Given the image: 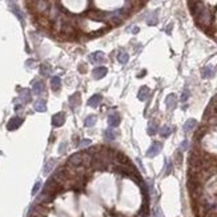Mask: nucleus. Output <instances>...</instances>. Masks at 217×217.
Segmentation results:
<instances>
[{
    "label": "nucleus",
    "mask_w": 217,
    "mask_h": 217,
    "mask_svg": "<svg viewBox=\"0 0 217 217\" xmlns=\"http://www.w3.org/2000/svg\"><path fill=\"white\" fill-rule=\"evenodd\" d=\"M19 99H20L21 104L30 103L31 100H32V91H30L28 88H24V90H21V92L19 95Z\"/></svg>",
    "instance_id": "nucleus-9"
},
{
    "label": "nucleus",
    "mask_w": 217,
    "mask_h": 217,
    "mask_svg": "<svg viewBox=\"0 0 217 217\" xmlns=\"http://www.w3.org/2000/svg\"><path fill=\"white\" fill-rule=\"evenodd\" d=\"M155 217H164L163 213H161L160 208H156V210H155Z\"/></svg>",
    "instance_id": "nucleus-33"
},
{
    "label": "nucleus",
    "mask_w": 217,
    "mask_h": 217,
    "mask_svg": "<svg viewBox=\"0 0 217 217\" xmlns=\"http://www.w3.org/2000/svg\"><path fill=\"white\" fill-rule=\"evenodd\" d=\"M51 88L53 92H59L62 90V80H60L59 76H53L51 79Z\"/></svg>",
    "instance_id": "nucleus-16"
},
{
    "label": "nucleus",
    "mask_w": 217,
    "mask_h": 217,
    "mask_svg": "<svg viewBox=\"0 0 217 217\" xmlns=\"http://www.w3.org/2000/svg\"><path fill=\"white\" fill-rule=\"evenodd\" d=\"M132 32H133V33H137V32H138V28H137V27H135V28L132 30Z\"/></svg>",
    "instance_id": "nucleus-36"
},
{
    "label": "nucleus",
    "mask_w": 217,
    "mask_h": 217,
    "mask_svg": "<svg viewBox=\"0 0 217 217\" xmlns=\"http://www.w3.org/2000/svg\"><path fill=\"white\" fill-rule=\"evenodd\" d=\"M40 188H41V181L39 180V181L35 182V185H33V188H32V194H33V196L37 194V192L40 191Z\"/></svg>",
    "instance_id": "nucleus-28"
},
{
    "label": "nucleus",
    "mask_w": 217,
    "mask_h": 217,
    "mask_svg": "<svg viewBox=\"0 0 217 217\" xmlns=\"http://www.w3.org/2000/svg\"><path fill=\"white\" fill-rule=\"evenodd\" d=\"M189 96H191V93H189V90H184L181 93V103H187Z\"/></svg>",
    "instance_id": "nucleus-29"
},
{
    "label": "nucleus",
    "mask_w": 217,
    "mask_h": 217,
    "mask_svg": "<svg viewBox=\"0 0 217 217\" xmlns=\"http://www.w3.org/2000/svg\"><path fill=\"white\" fill-rule=\"evenodd\" d=\"M161 149H163V144L159 141H155V143H152V145L147 151V156L148 157H156L161 152Z\"/></svg>",
    "instance_id": "nucleus-3"
},
{
    "label": "nucleus",
    "mask_w": 217,
    "mask_h": 217,
    "mask_svg": "<svg viewBox=\"0 0 217 217\" xmlns=\"http://www.w3.org/2000/svg\"><path fill=\"white\" fill-rule=\"evenodd\" d=\"M120 121H121V117H120V115L117 112H112L108 116V124H109V127H112V128L119 127Z\"/></svg>",
    "instance_id": "nucleus-10"
},
{
    "label": "nucleus",
    "mask_w": 217,
    "mask_h": 217,
    "mask_svg": "<svg viewBox=\"0 0 217 217\" xmlns=\"http://www.w3.org/2000/svg\"><path fill=\"white\" fill-rule=\"evenodd\" d=\"M65 147H67V143H63V144H62V147L59 148V153H64V151H65Z\"/></svg>",
    "instance_id": "nucleus-35"
},
{
    "label": "nucleus",
    "mask_w": 217,
    "mask_h": 217,
    "mask_svg": "<svg viewBox=\"0 0 217 217\" xmlns=\"http://www.w3.org/2000/svg\"><path fill=\"white\" fill-rule=\"evenodd\" d=\"M159 132H160V136H163V137H169L171 133H172V128L168 127V125H164V127L160 128Z\"/></svg>",
    "instance_id": "nucleus-23"
},
{
    "label": "nucleus",
    "mask_w": 217,
    "mask_h": 217,
    "mask_svg": "<svg viewBox=\"0 0 217 217\" xmlns=\"http://www.w3.org/2000/svg\"><path fill=\"white\" fill-rule=\"evenodd\" d=\"M107 72H108L107 67H96V68L92 69V77L93 79H96V80H100L107 75Z\"/></svg>",
    "instance_id": "nucleus-7"
},
{
    "label": "nucleus",
    "mask_w": 217,
    "mask_h": 217,
    "mask_svg": "<svg viewBox=\"0 0 217 217\" xmlns=\"http://www.w3.org/2000/svg\"><path fill=\"white\" fill-rule=\"evenodd\" d=\"M8 5H9V9L15 14L16 18H18V19L21 21V23H24V16H23V12H21V9L19 8V5L16 4L15 0H8Z\"/></svg>",
    "instance_id": "nucleus-2"
},
{
    "label": "nucleus",
    "mask_w": 217,
    "mask_h": 217,
    "mask_svg": "<svg viewBox=\"0 0 217 217\" xmlns=\"http://www.w3.org/2000/svg\"><path fill=\"white\" fill-rule=\"evenodd\" d=\"M147 23H148L149 25H156V24H157V14L153 12V14L151 15V18L147 20Z\"/></svg>",
    "instance_id": "nucleus-27"
},
{
    "label": "nucleus",
    "mask_w": 217,
    "mask_h": 217,
    "mask_svg": "<svg viewBox=\"0 0 217 217\" xmlns=\"http://www.w3.org/2000/svg\"><path fill=\"white\" fill-rule=\"evenodd\" d=\"M196 125H197V121L194 120V119H189V120H187V123L184 124V132L185 133H189V132H192L194 128H196Z\"/></svg>",
    "instance_id": "nucleus-18"
},
{
    "label": "nucleus",
    "mask_w": 217,
    "mask_h": 217,
    "mask_svg": "<svg viewBox=\"0 0 217 217\" xmlns=\"http://www.w3.org/2000/svg\"><path fill=\"white\" fill-rule=\"evenodd\" d=\"M149 93H151V90L147 87V85H143L140 90H138V93H137V99L141 100V101H145V100L149 97Z\"/></svg>",
    "instance_id": "nucleus-14"
},
{
    "label": "nucleus",
    "mask_w": 217,
    "mask_h": 217,
    "mask_svg": "<svg viewBox=\"0 0 217 217\" xmlns=\"http://www.w3.org/2000/svg\"><path fill=\"white\" fill-rule=\"evenodd\" d=\"M23 121H24L23 117L15 116V117L9 119V121L7 123V129H8V131H15V129H18V128H19L21 124H23Z\"/></svg>",
    "instance_id": "nucleus-4"
},
{
    "label": "nucleus",
    "mask_w": 217,
    "mask_h": 217,
    "mask_svg": "<svg viewBox=\"0 0 217 217\" xmlns=\"http://www.w3.org/2000/svg\"><path fill=\"white\" fill-rule=\"evenodd\" d=\"M101 100H103L101 95L96 93V95H93V96L90 100H88V105H90V107H92V108H96V107H99V105H100Z\"/></svg>",
    "instance_id": "nucleus-15"
},
{
    "label": "nucleus",
    "mask_w": 217,
    "mask_h": 217,
    "mask_svg": "<svg viewBox=\"0 0 217 217\" xmlns=\"http://www.w3.org/2000/svg\"><path fill=\"white\" fill-rule=\"evenodd\" d=\"M88 59H90V62L92 64H100V63L104 62V53L100 52V51L93 52V53L90 55V57H88Z\"/></svg>",
    "instance_id": "nucleus-12"
},
{
    "label": "nucleus",
    "mask_w": 217,
    "mask_h": 217,
    "mask_svg": "<svg viewBox=\"0 0 217 217\" xmlns=\"http://www.w3.org/2000/svg\"><path fill=\"white\" fill-rule=\"evenodd\" d=\"M64 123H65V113L64 112H59V113L52 116V125L53 127H62Z\"/></svg>",
    "instance_id": "nucleus-8"
},
{
    "label": "nucleus",
    "mask_w": 217,
    "mask_h": 217,
    "mask_svg": "<svg viewBox=\"0 0 217 217\" xmlns=\"http://www.w3.org/2000/svg\"><path fill=\"white\" fill-rule=\"evenodd\" d=\"M25 65H27V67H28V68H32V67H33V65H35V62H33V60H32V59H30V60H28V62H27V63H25Z\"/></svg>",
    "instance_id": "nucleus-34"
},
{
    "label": "nucleus",
    "mask_w": 217,
    "mask_h": 217,
    "mask_svg": "<svg viewBox=\"0 0 217 217\" xmlns=\"http://www.w3.org/2000/svg\"><path fill=\"white\" fill-rule=\"evenodd\" d=\"M172 169H173V165H172L171 161H168V163H166V168H165V176L171 175L172 173Z\"/></svg>",
    "instance_id": "nucleus-31"
},
{
    "label": "nucleus",
    "mask_w": 217,
    "mask_h": 217,
    "mask_svg": "<svg viewBox=\"0 0 217 217\" xmlns=\"http://www.w3.org/2000/svg\"><path fill=\"white\" fill-rule=\"evenodd\" d=\"M33 109H35L36 112H46V111H47V103H46V100L37 99L36 101L33 103Z\"/></svg>",
    "instance_id": "nucleus-13"
},
{
    "label": "nucleus",
    "mask_w": 217,
    "mask_h": 217,
    "mask_svg": "<svg viewBox=\"0 0 217 217\" xmlns=\"http://www.w3.org/2000/svg\"><path fill=\"white\" fill-rule=\"evenodd\" d=\"M165 105H166V109H175L176 108V105H177V97H176V95L173 93H171L166 96L165 99Z\"/></svg>",
    "instance_id": "nucleus-11"
},
{
    "label": "nucleus",
    "mask_w": 217,
    "mask_h": 217,
    "mask_svg": "<svg viewBox=\"0 0 217 217\" xmlns=\"http://www.w3.org/2000/svg\"><path fill=\"white\" fill-rule=\"evenodd\" d=\"M103 135H104V138H105V140H109V141H112V140H115V138H116V132L113 131L112 127L108 128V129H105Z\"/></svg>",
    "instance_id": "nucleus-20"
},
{
    "label": "nucleus",
    "mask_w": 217,
    "mask_h": 217,
    "mask_svg": "<svg viewBox=\"0 0 217 217\" xmlns=\"http://www.w3.org/2000/svg\"><path fill=\"white\" fill-rule=\"evenodd\" d=\"M157 131H159L157 124H156V123H149L148 129H147V132H148V135H149V136L156 135V133H157Z\"/></svg>",
    "instance_id": "nucleus-24"
},
{
    "label": "nucleus",
    "mask_w": 217,
    "mask_h": 217,
    "mask_svg": "<svg viewBox=\"0 0 217 217\" xmlns=\"http://www.w3.org/2000/svg\"><path fill=\"white\" fill-rule=\"evenodd\" d=\"M117 60L121 64H127L128 60H129V55H128L127 52H120L119 56H117Z\"/></svg>",
    "instance_id": "nucleus-26"
},
{
    "label": "nucleus",
    "mask_w": 217,
    "mask_h": 217,
    "mask_svg": "<svg viewBox=\"0 0 217 217\" xmlns=\"http://www.w3.org/2000/svg\"><path fill=\"white\" fill-rule=\"evenodd\" d=\"M81 103V93L80 92H75L73 95L69 96V107L71 109H76Z\"/></svg>",
    "instance_id": "nucleus-6"
},
{
    "label": "nucleus",
    "mask_w": 217,
    "mask_h": 217,
    "mask_svg": "<svg viewBox=\"0 0 217 217\" xmlns=\"http://www.w3.org/2000/svg\"><path fill=\"white\" fill-rule=\"evenodd\" d=\"M83 163H84V153H73L68 159V165L72 166V168H77L80 166Z\"/></svg>",
    "instance_id": "nucleus-1"
},
{
    "label": "nucleus",
    "mask_w": 217,
    "mask_h": 217,
    "mask_svg": "<svg viewBox=\"0 0 217 217\" xmlns=\"http://www.w3.org/2000/svg\"><path fill=\"white\" fill-rule=\"evenodd\" d=\"M188 149V140H184L180 145V151H187Z\"/></svg>",
    "instance_id": "nucleus-32"
},
{
    "label": "nucleus",
    "mask_w": 217,
    "mask_h": 217,
    "mask_svg": "<svg viewBox=\"0 0 217 217\" xmlns=\"http://www.w3.org/2000/svg\"><path fill=\"white\" fill-rule=\"evenodd\" d=\"M46 91V84H44V81L41 80H36L33 83V87H32V93L36 95V96H40V95L44 93Z\"/></svg>",
    "instance_id": "nucleus-5"
},
{
    "label": "nucleus",
    "mask_w": 217,
    "mask_h": 217,
    "mask_svg": "<svg viewBox=\"0 0 217 217\" xmlns=\"http://www.w3.org/2000/svg\"><path fill=\"white\" fill-rule=\"evenodd\" d=\"M55 164H56V160H55V159H51L49 161H47L46 165H44V171H43V173L46 175V176H47V175H49V172H51V171L53 169Z\"/></svg>",
    "instance_id": "nucleus-21"
},
{
    "label": "nucleus",
    "mask_w": 217,
    "mask_h": 217,
    "mask_svg": "<svg viewBox=\"0 0 217 217\" xmlns=\"http://www.w3.org/2000/svg\"><path fill=\"white\" fill-rule=\"evenodd\" d=\"M51 72H52V71H51V67H49L48 64H41V65H40V73H41V76L48 77Z\"/></svg>",
    "instance_id": "nucleus-25"
},
{
    "label": "nucleus",
    "mask_w": 217,
    "mask_h": 217,
    "mask_svg": "<svg viewBox=\"0 0 217 217\" xmlns=\"http://www.w3.org/2000/svg\"><path fill=\"white\" fill-rule=\"evenodd\" d=\"M214 73H216V71H214V67H212V65L205 67V68L203 69V72H201L204 79H210V77L214 76Z\"/></svg>",
    "instance_id": "nucleus-17"
},
{
    "label": "nucleus",
    "mask_w": 217,
    "mask_h": 217,
    "mask_svg": "<svg viewBox=\"0 0 217 217\" xmlns=\"http://www.w3.org/2000/svg\"><path fill=\"white\" fill-rule=\"evenodd\" d=\"M48 7H49V5H48L47 0H37V2H36V9L39 11V12L44 14L48 9Z\"/></svg>",
    "instance_id": "nucleus-19"
},
{
    "label": "nucleus",
    "mask_w": 217,
    "mask_h": 217,
    "mask_svg": "<svg viewBox=\"0 0 217 217\" xmlns=\"http://www.w3.org/2000/svg\"><path fill=\"white\" fill-rule=\"evenodd\" d=\"M91 144H92L91 140H88V138H84V140H81V141H80L79 145H80V148H87L88 145H91Z\"/></svg>",
    "instance_id": "nucleus-30"
},
{
    "label": "nucleus",
    "mask_w": 217,
    "mask_h": 217,
    "mask_svg": "<svg viewBox=\"0 0 217 217\" xmlns=\"http://www.w3.org/2000/svg\"><path fill=\"white\" fill-rule=\"evenodd\" d=\"M96 121H97V117L95 115H90V116H87L85 120H84V124L87 128H91L93 127L95 124H96Z\"/></svg>",
    "instance_id": "nucleus-22"
}]
</instances>
